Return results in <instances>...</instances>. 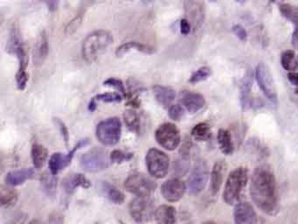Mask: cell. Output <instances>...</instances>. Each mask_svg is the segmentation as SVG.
Listing matches in <instances>:
<instances>
[{
  "instance_id": "cell-1",
  "label": "cell",
  "mask_w": 298,
  "mask_h": 224,
  "mask_svg": "<svg viewBox=\"0 0 298 224\" xmlns=\"http://www.w3.org/2000/svg\"><path fill=\"white\" fill-rule=\"evenodd\" d=\"M251 198L258 209L267 215L278 210V188L274 173L268 166L263 165L254 170L250 183Z\"/></svg>"
},
{
  "instance_id": "cell-2",
  "label": "cell",
  "mask_w": 298,
  "mask_h": 224,
  "mask_svg": "<svg viewBox=\"0 0 298 224\" xmlns=\"http://www.w3.org/2000/svg\"><path fill=\"white\" fill-rule=\"evenodd\" d=\"M113 43V35L109 31L96 30L89 33L81 44V55L85 62L93 63L107 51Z\"/></svg>"
},
{
  "instance_id": "cell-3",
  "label": "cell",
  "mask_w": 298,
  "mask_h": 224,
  "mask_svg": "<svg viewBox=\"0 0 298 224\" xmlns=\"http://www.w3.org/2000/svg\"><path fill=\"white\" fill-rule=\"evenodd\" d=\"M248 170L241 167L232 170L227 177L223 191L224 201L228 205H236L248 184Z\"/></svg>"
},
{
  "instance_id": "cell-4",
  "label": "cell",
  "mask_w": 298,
  "mask_h": 224,
  "mask_svg": "<svg viewBox=\"0 0 298 224\" xmlns=\"http://www.w3.org/2000/svg\"><path fill=\"white\" fill-rule=\"evenodd\" d=\"M96 138L104 146H115L122 134V123L118 117H111L99 123L96 126Z\"/></svg>"
},
{
  "instance_id": "cell-5",
  "label": "cell",
  "mask_w": 298,
  "mask_h": 224,
  "mask_svg": "<svg viewBox=\"0 0 298 224\" xmlns=\"http://www.w3.org/2000/svg\"><path fill=\"white\" fill-rule=\"evenodd\" d=\"M130 214L137 223H146L152 220L154 213V203L149 196H137L130 203Z\"/></svg>"
},
{
  "instance_id": "cell-6",
  "label": "cell",
  "mask_w": 298,
  "mask_h": 224,
  "mask_svg": "<svg viewBox=\"0 0 298 224\" xmlns=\"http://www.w3.org/2000/svg\"><path fill=\"white\" fill-rule=\"evenodd\" d=\"M256 79L257 84L264 96L272 103H278V92L274 84V77L270 69L265 63H260L256 69Z\"/></svg>"
},
{
  "instance_id": "cell-7",
  "label": "cell",
  "mask_w": 298,
  "mask_h": 224,
  "mask_svg": "<svg viewBox=\"0 0 298 224\" xmlns=\"http://www.w3.org/2000/svg\"><path fill=\"white\" fill-rule=\"evenodd\" d=\"M145 160L147 168L152 176L157 179L166 176L170 168V159L165 153L158 149L149 150Z\"/></svg>"
},
{
  "instance_id": "cell-8",
  "label": "cell",
  "mask_w": 298,
  "mask_h": 224,
  "mask_svg": "<svg viewBox=\"0 0 298 224\" xmlns=\"http://www.w3.org/2000/svg\"><path fill=\"white\" fill-rule=\"evenodd\" d=\"M155 137L158 145L168 151L177 149L181 140L179 129L171 123L159 126L156 131Z\"/></svg>"
},
{
  "instance_id": "cell-9",
  "label": "cell",
  "mask_w": 298,
  "mask_h": 224,
  "mask_svg": "<svg viewBox=\"0 0 298 224\" xmlns=\"http://www.w3.org/2000/svg\"><path fill=\"white\" fill-rule=\"evenodd\" d=\"M126 190L137 196H150L155 191L156 184L142 173H133L126 179L124 183Z\"/></svg>"
},
{
  "instance_id": "cell-10",
  "label": "cell",
  "mask_w": 298,
  "mask_h": 224,
  "mask_svg": "<svg viewBox=\"0 0 298 224\" xmlns=\"http://www.w3.org/2000/svg\"><path fill=\"white\" fill-rule=\"evenodd\" d=\"M81 168L89 173H98L109 167L104 150L95 147L84 153L81 158Z\"/></svg>"
},
{
  "instance_id": "cell-11",
  "label": "cell",
  "mask_w": 298,
  "mask_h": 224,
  "mask_svg": "<svg viewBox=\"0 0 298 224\" xmlns=\"http://www.w3.org/2000/svg\"><path fill=\"white\" fill-rule=\"evenodd\" d=\"M207 179H208V167L206 162L203 159L198 160L188 179V188L190 193L193 194L201 193L206 187Z\"/></svg>"
},
{
  "instance_id": "cell-12",
  "label": "cell",
  "mask_w": 298,
  "mask_h": 224,
  "mask_svg": "<svg viewBox=\"0 0 298 224\" xmlns=\"http://www.w3.org/2000/svg\"><path fill=\"white\" fill-rule=\"evenodd\" d=\"M185 12L194 31L202 26L206 17L205 4L203 0H185Z\"/></svg>"
},
{
  "instance_id": "cell-13",
  "label": "cell",
  "mask_w": 298,
  "mask_h": 224,
  "mask_svg": "<svg viewBox=\"0 0 298 224\" xmlns=\"http://www.w3.org/2000/svg\"><path fill=\"white\" fill-rule=\"evenodd\" d=\"M87 143H88V140L86 139L79 141V143L75 145V147L68 154H62L60 153H54L49 160V169H50L51 173L56 175L61 169H64L68 167L71 163L72 158L75 155V152L84 147Z\"/></svg>"
},
{
  "instance_id": "cell-14",
  "label": "cell",
  "mask_w": 298,
  "mask_h": 224,
  "mask_svg": "<svg viewBox=\"0 0 298 224\" xmlns=\"http://www.w3.org/2000/svg\"><path fill=\"white\" fill-rule=\"evenodd\" d=\"M185 184L179 179H171L166 180L161 188L162 195L165 200L175 202L184 196Z\"/></svg>"
},
{
  "instance_id": "cell-15",
  "label": "cell",
  "mask_w": 298,
  "mask_h": 224,
  "mask_svg": "<svg viewBox=\"0 0 298 224\" xmlns=\"http://www.w3.org/2000/svg\"><path fill=\"white\" fill-rule=\"evenodd\" d=\"M233 220L236 224H257V213L248 202H239L236 205Z\"/></svg>"
},
{
  "instance_id": "cell-16",
  "label": "cell",
  "mask_w": 298,
  "mask_h": 224,
  "mask_svg": "<svg viewBox=\"0 0 298 224\" xmlns=\"http://www.w3.org/2000/svg\"><path fill=\"white\" fill-rule=\"evenodd\" d=\"M48 54V39L47 33L43 31L36 39L33 48V63L36 66H40L45 63Z\"/></svg>"
},
{
  "instance_id": "cell-17",
  "label": "cell",
  "mask_w": 298,
  "mask_h": 224,
  "mask_svg": "<svg viewBox=\"0 0 298 224\" xmlns=\"http://www.w3.org/2000/svg\"><path fill=\"white\" fill-rule=\"evenodd\" d=\"M62 187L67 194H71L75 192V189L81 187L84 189H88L90 187V182L86 177L80 173H72L69 174L64 179Z\"/></svg>"
},
{
  "instance_id": "cell-18",
  "label": "cell",
  "mask_w": 298,
  "mask_h": 224,
  "mask_svg": "<svg viewBox=\"0 0 298 224\" xmlns=\"http://www.w3.org/2000/svg\"><path fill=\"white\" fill-rule=\"evenodd\" d=\"M183 105L190 113L194 114L200 111L205 105L206 100L204 96L196 92H185L182 96Z\"/></svg>"
},
{
  "instance_id": "cell-19",
  "label": "cell",
  "mask_w": 298,
  "mask_h": 224,
  "mask_svg": "<svg viewBox=\"0 0 298 224\" xmlns=\"http://www.w3.org/2000/svg\"><path fill=\"white\" fill-rule=\"evenodd\" d=\"M225 170H226V165L221 160L216 162L212 168V173H211V183H210V190L212 195H216L221 189Z\"/></svg>"
},
{
  "instance_id": "cell-20",
  "label": "cell",
  "mask_w": 298,
  "mask_h": 224,
  "mask_svg": "<svg viewBox=\"0 0 298 224\" xmlns=\"http://www.w3.org/2000/svg\"><path fill=\"white\" fill-rule=\"evenodd\" d=\"M156 100L164 108L171 107L172 103L176 97V92L172 88L157 85L152 88Z\"/></svg>"
},
{
  "instance_id": "cell-21",
  "label": "cell",
  "mask_w": 298,
  "mask_h": 224,
  "mask_svg": "<svg viewBox=\"0 0 298 224\" xmlns=\"http://www.w3.org/2000/svg\"><path fill=\"white\" fill-rule=\"evenodd\" d=\"M157 224H175L177 221V212L175 208L169 205H163L155 211Z\"/></svg>"
},
{
  "instance_id": "cell-22",
  "label": "cell",
  "mask_w": 298,
  "mask_h": 224,
  "mask_svg": "<svg viewBox=\"0 0 298 224\" xmlns=\"http://www.w3.org/2000/svg\"><path fill=\"white\" fill-rule=\"evenodd\" d=\"M132 50H137L147 54H152L155 52L154 48L150 46L144 45L137 42H128L116 48V55L117 57H122Z\"/></svg>"
},
{
  "instance_id": "cell-23",
  "label": "cell",
  "mask_w": 298,
  "mask_h": 224,
  "mask_svg": "<svg viewBox=\"0 0 298 224\" xmlns=\"http://www.w3.org/2000/svg\"><path fill=\"white\" fill-rule=\"evenodd\" d=\"M217 141L221 153L225 155H231L235 151L232 135L229 131L225 129H220L218 132Z\"/></svg>"
},
{
  "instance_id": "cell-24",
  "label": "cell",
  "mask_w": 298,
  "mask_h": 224,
  "mask_svg": "<svg viewBox=\"0 0 298 224\" xmlns=\"http://www.w3.org/2000/svg\"><path fill=\"white\" fill-rule=\"evenodd\" d=\"M253 77L250 73L245 75L241 85V105L243 109H247L251 105V95H252Z\"/></svg>"
},
{
  "instance_id": "cell-25",
  "label": "cell",
  "mask_w": 298,
  "mask_h": 224,
  "mask_svg": "<svg viewBox=\"0 0 298 224\" xmlns=\"http://www.w3.org/2000/svg\"><path fill=\"white\" fill-rule=\"evenodd\" d=\"M33 171L32 169H22V170L12 171L8 173L6 177V181L8 185L18 186L31 179L33 176Z\"/></svg>"
},
{
  "instance_id": "cell-26",
  "label": "cell",
  "mask_w": 298,
  "mask_h": 224,
  "mask_svg": "<svg viewBox=\"0 0 298 224\" xmlns=\"http://www.w3.org/2000/svg\"><path fill=\"white\" fill-rule=\"evenodd\" d=\"M48 157V150L46 149L45 147L39 144L33 145L32 147V159L34 168L37 169L41 168L45 165Z\"/></svg>"
},
{
  "instance_id": "cell-27",
  "label": "cell",
  "mask_w": 298,
  "mask_h": 224,
  "mask_svg": "<svg viewBox=\"0 0 298 224\" xmlns=\"http://www.w3.org/2000/svg\"><path fill=\"white\" fill-rule=\"evenodd\" d=\"M126 126L132 132H140L142 128V117L137 111H128L123 114Z\"/></svg>"
},
{
  "instance_id": "cell-28",
  "label": "cell",
  "mask_w": 298,
  "mask_h": 224,
  "mask_svg": "<svg viewBox=\"0 0 298 224\" xmlns=\"http://www.w3.org/2000/svg\"><path fill=\"white\" fill-rule=\"evenodd\" d=\"M193 138L197 141H207L212 137L211 127L206 123H200L191 130Z\"/></svg>"
},
{
  "instance_id": "cell-29",
  "label": "cell",
  "mask_w": 298,
  "mask_h": 224,
  "mask_svg": "<svg viewBox=\"0 0 298 224\" xmlns=\"http://www.w3.org/2000/svg\"><path fill=\"white\" fill-rule=\"evenodd\" d=\"M279 9L283 17H285L298 28V6L283 4L280 5Z\"/></svg>"
},
{
  "instance_id": "cell-30",
  "label": "cell",
  "mask_w": 298,
  "mask_h": 224,
  "mask_svg": "<svg viewBox=\"0 0 298 224\" xmlns=\"http://www.w3.org/2000/svg\"><path fill=\"white\" fill-rule=\"evenodd\" d=\"M281 64L287 71L293 72L298 67L297 60H295V51L287 50L282 54Z\"/></svg>"
},
{
  "instance_id": "cell-31",
  "label": "cell",
  "mask_w": 298,
  "mask_h": 224,
  "mask_svg": "<svg viewBox=\"0 0 298 224\" xmlns=\"http://www.w3.org/2000/svg\"><path fill=\"white\" fill-rule=\"evenodd\" d=\"M18 200V194L15 190L1 187V205L3 207H11L15 205Z\"/></svg>"
},
{
  "instance_id": "cell-32",
  "label": "cell",
  "mask_w": 298,
  "mask_h": 224,
  "mask_svg": "<svg viewBox=\"0 0 298 224\" xmlns=\"http://www.w3.org/2000/svg\"><path fill=\"white\" fill-rule=\"evenodd\" d=\"M212 75V70L209 67H201L194 72L189 79L190 84H195L200 82L206 81Z\"/></svg>"
},
{
  "instance_id": "cell-33",
  "label": "cell",
  "mask_w": 298,
  "mask_h": 224,
  "mask_svg": "<svg viewBox=\"0 0 298 224\" xmlns=\"http://www.w3.org/2000/svg\"><path fill=\"white\" fill-rule=\"evenodd\" d=\"M104 190L107 197L115 204H122L124 200V195L122 192L110 184H105Z\"/></svg>"
},
{
  "instance_id": "cell-34",
  "label": "cell",
  "mask_w": 298,
  "mask_h": 224,
  "mask_svg": "<svg viewBox=\"0 0 298 224\" xmlns=\"http://www.w3.org/2000/svg\"><path fill=\"white\" fill-rule=\"evenodd\" d=\"M83 12H79L77 15H75L71 21H69L64 30V33L66 35H72L79 29V27H81L83 21Z\"/></svg>"
},
{
  "instance_id": "cell-35",
  "label": "cell",
  "mask_w": 298,
  "mask_h": 224,
  "mask_svg": "<svg viewBox=\"0 0 298 224\" xmlns=\"http://www.w3.org/2000/svg\"><path fill=\"white\" fill-rule=\"evenodd\" d=\"M189 153H181V158L177 160L174 164V171L179 174V176H183L187 173L189 168V159H188Z\"/></svg>"
},
{
  "instance_id": "cell-36",
  "label": "cell",
  "mask_w": 298,
  "mask_h": 224,
  "mask_svg": "<svg viewBox=\"0 0 298 224\" xmlns=\"http://www.w3.org/2000/svg\"><path fill=\"white\" fill-rule=\"evenodd\" d=\"M133 158L132 153H124L119 150H115L111 154V161L116 164H121L123 162H127Z\"/></svg>"
},
{
  "instance_id": "cell-37",
  "label": "cell",
  "mask_w": 298,
  "mask_h": 224,
  "mask_svg": "<svg viewBox=\"0 0 298 224\" xmlns=\"http://www.w3.org/2000/svg\"><path fill=\"white\" fill-rule=\"evenodd\" d=\"M54 176L53 173L48 174V173H46L41 178L42 184L44 185L45 189L49 192V194L55 191V189H56L57 180Z\"/></svg>"
},
{
  "instance_id": "cell-38",
  "label": "cell",
  "mask_w": 298,
  "mask_h": 224,
  "mask_svg": "<svg viewBox=\"0 0 298 224\" xmlns=\"http://www.w3.org/2000/svg\"><path fill=\"white\" fill-rule=\"evenodd\" d=\"M96 100L104 103H119L122 101V96L117 93H103L97 95Z\"/></svg>"
},
{
  "instance_id": "cell-39",
  "label": "cell",
  "mask_w": 298,
  "mask_h": 224,
  "mask_svg": "<svg viewBox=\"0 0 298 224\" xmlns=\"http://www.w3.org/2000/svg\"><path fill=\"white\" fill-rule=\"evenodd\" d=\"M185 115V111L180 105H173L169 108V117L174 121L181 120Z\"/></svg>"
},
{
  "instance_id": "cell-40",
  "label": "cell",
  "mask_w": 298,
  "mask_h": 224,
  "mask_svg": "<svg viewBox=\"0 0 298 224\" xmlns=\"http://www.w3.org/2000/svg\"><path fill=\"white\" fill-rule=\"evenodd\" d=\"M29 80V76L27 70H19L18 69L16 74V84L19 90H24L27 85V82Z\"/></svg>"
},
{
  "instance_id": "cell-41",
  "label": "cell",
  "mask_w": 298,
  "mask_h": 224,
  "mask_svg": "<svg viewBox=\"0 0 298 224\" xmlns=\"http://www.w3.org/2000/svg\"><path fill=\"white\" fill-rule=\"evenodd\" d=\"M103 85L104 86L112 87V88L116 89V90H118L120 92L125 94L124 85H123L122 82L119 80V79H116V78L113 77L109 78L106 81L103 82Z\"/></svg>"
},
{
  "instance_id": "cell-42",
  "label": "cell",
  "mask_w": 298,
  "mask_h": 224,
  "mask_svg": "<svg viewBox=\"0 0 298 224\" xmlns=\"http://www.w3.org/2000/svg\"><path fill=\"white\" fill-rule=\"evenodd\" d=\"M232 32L235 33L237 38L241 40H246L248 38V33L245 30V28L241 25H236L232 27Z\"/></svg>"
},
{
  "instance_id": "cell-43",
  "label": "cell",
  "mask_w": 298,
  "mask_h": 224,
  "mask_svg": "<svg viewBox=\"0 0 298 224\" xmlns=\"http://www.w3.org/2000/svg\"><path fill=\"white\" fill-rule=\"evenodd\" d=\"M64 223V217L60 213L54 212L51 214L48 217L47 224H63Z\"/></svg>"
},
{
  "instance_id": "cell-44",
  "label": "cell",
  "mask_w": 298,
  "mask_h": 224,
  "mask_svg": "<svg viewBox=\"0 0 298 224\" xmlns=\"http://www.w3.org/2000/svg\"><path fill=\"white\" fill-rule=\"evenodd\" d=\"M191 25L187 18H182L180 21V33H182L183 35H188L189 33H191Z\"/></svg>"
},
{
  "instance_id": "cell-45",
  "label": "cell",
  "mask_w": 298,
  "mask_h": 224,
  "mask_svg": "<svg viewBox=\"0 0 298 224\" xmlns=\"http://www.w3.org/2000/svg\"><path fill=\"white\" fill-rule=\"evenodd\" d=\"M57 124H58V126L60 127V132L62 134L64 140H65L66 144H68V141H69V132H68V129H67L66 126L60 120H57Z\"/></svg>"
},
{
  "instance_id": "cell-46",
  "label": "cell",
  "mask_w": 298,
  "mask_h": 224,
  "mask_svg": "<svg viewBox=\"0 0 298 224\" xmlns=\"http://www.w3.org/2000/svg\"><path fill=\"white\" fill-rule=\"evenodd\" d=\"M288 80L290 84L296 87V90H298V73L289 72L288 74Z\"/></svg>"
},
{
  "instance_id": "cell-47",
  "label": "cell",
  "mask_w": 298,
  "mask_h": 224,
  "mask_svg": "<svg viewBox=\"0 0 298 224\" xmlns=\"http://www.w3.org/2000/svg\"><path fill=\"white\" fill-rule=\"evenodd\" d=\"M60 0H46L47 2V5L48 6V9L54 12L55 10H57L58 6H59V4H60Z\"/></svg>"
},
{
  "instance_id": "cell-48",
  "label": "cell",
  "mask_w": 298,
  "mask_h": 224,
  "mask_svg": "<svg viewBox=\"0 0 298 224\" xmlns=\"http://www.w3.org/2000/svg\"><path fill=\"white\" fill-rule=\"evenodd\" d=\"M292 45L295 49L298 50V28H295L292 35Z\"/></svg>"
},
{
  "instance_id": "cell-49",
  "label": "cell",
  "mask_w": 298,
  "mask_h": 224,
  "mask_svg": "<svg viewBox=\"0 0 298 224\" xmlns=\"http://www.w3.org/2000/svg\"><path fill=\"white\" fill-rule=\"evenodd\" d=\"M96 109V98L92 99L91 101H90V105H89V110H90L91 112L92 111H95Z\"/></svg>"
},
{
  "instance_id": "cell-50",
  "label": "cell",
  "mask_w": 298,
  "mask_h": 224,
  "mask_svg": "<svg viewBox=\"0 0 298 224\" xmlns=\"http://www.w3.org/2000/svg\"><path fill=\"white\" fill-rule=\"evenodd\" d=\"M28 224H41V223L39 222V220H35V219H34V220H33V221H31L30 222H29V223Z\"/></svg>"
},
{
  "instance_id": "cell-51",
  "label": "cell",
  "mask_w": 298,
  "mask_h": 224,
  "mask_svg": "<svg viewBox=\"0 0 298 224\" xmlns=\"http://www.w3.org/2000/svg\"><path fill=\"white\" fill-rule=\"evenodd\" d=\"M236 2H238L240 4H244L245 2H247L248 0H236Z\"/></svg>"
},
{
  "instance_id": "cell-52",
  "label": "cell",
  "mask_w": 298,
  "mask_h": 224,
  "mask_svg": "<svg viewBox=\"0 0 298 224\" xmlns=\"http://www.w3.org/2000/svg\"><path fill=\"white\" fill-rule=\"evenodd\" d=\"M203 224H215V222H214V221H206V222H204V223Z\"/></svg>"
},
{
  "instance_id": "cell-53",
  "label": "cell",
  "mask_w": 298,
  "mask_h": 224,
  "mask_svg": "<svg viewBox=\"0 0 298 224\" xmlns=\"http://www.w3.org/2000/svg\"><path fill=\"white\" fill-rule=\"evenodd\" d=\"M209 1H210V2H216L217 0H209Z\"/></svg>"
},
{
  "instance_id": "cell-54",
  "label": "cell",
  "mask_w": 298,
  "mask_h": 224,
  "mask_svg": "<svg viewBox=\"0 0 298 224\" xmlns=\"http://www.w3.org/2000/svg\"><path fill=\"white\" fill-rule=\"evenodd\" d=\"M297 63H298V60H297Z\"/></svg>"
}]
</instances>
